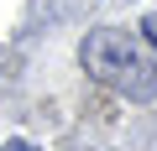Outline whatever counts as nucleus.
Instances as JSON below:
<instances>
[{"mask_svg": "<svg viewBox=\"0 0 157 151\" xmlns=\"http://www.w3.org/2000/svg\"><path fill=\"white\" fill-rule=\"evenodd\" d=\"M78 63H84L89 78H100L105 89L147 104L157 99V57L147 52V42L136 31H121V26H100L78 42Z\"/></svg>", "mask_w": 157, "mask_h": 151, "instance_id": "nucleus-1", "label": "nucleus"}, {"mask_svg": "<svg viewBox=\"0 0 157 151\" xmlns=\"http://www.w3.org/2000/svg\"><path fill=\"white\" fill-rule=\"evenodd\" d=\"M141 31H147V42H152V47H157V11H152V16H147V21H141Z\"/></svg>", "mask_w": 157, "mask_h": 151, "instance_id": "nucleus-2", "label": "nucleus"}, {"mask_svg": "<svg viewBox=\"0 0 157 151\" xmlns=\"http://www.w3.org/2000/svg\"><path fill=\"white\" fill-rule=\"evenodd\" d=\"M0 151H37V146H32V141H6Z\"/></svg>", "mask_w": 157, "mask_h": 151, "instance_id": "nucleus-3", "label": "nucleus"}]
</instances>
